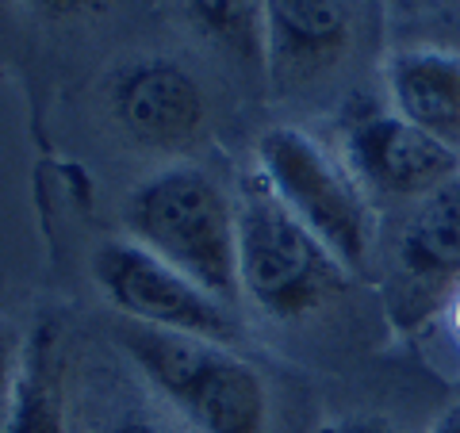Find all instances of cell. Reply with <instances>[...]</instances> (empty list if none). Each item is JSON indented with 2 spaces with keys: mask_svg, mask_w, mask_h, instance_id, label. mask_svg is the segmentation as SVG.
<instances>
[{
  "mask_svg": "<svg viewBox=\"0 0 460 433\" xmlns=\"http://www.w3.org/2000/svg\"><path fill=\"white\" fill-rule=\"evenodd\" d=\"M196 27L211 42L257 69L269 66L265 47V0H184Z\"/></svg>",
  "mask_w": 460,
  "mask_h": 433,
  "instance_id": "11",
  "label": "cell"
},
{
  "mask_svg": "<svg viewBox=\"0 0 460 433\" xmlns=\"http://www.w3.org/2000/svg\"><path fill=\"white\" fill-rule=\"evenodd\" d=\"M395 277L414 303H434L460 284V181L414 204L395 242Z\"/></svg>",
  "mask_w": 460,
  "mask_h": 433,
  "instance_id": "9",
  "label": "cell"
},
{
  "mask_svg": "<svg viewBox=\"0 0 460 433\" xmlns=\"http://www.w3.org/2000/svg\"><path fill=\"white\" fill-rule=\"evenodd\" d=\"M23 372H27V345L20 326L12 319H0V433L8 429L16 402L23 392Z\"/></svg>",
  "mask_w": 460,
  "mask_h": 433,
  "instance_id": "13",
  "label": "cell"
},
{
  "mask_svg": "<svg viewBox=\"0 0 460 433\" xmlns=\"http://www.w3.org/2000/svg\"><path fill=\"white\" fill-rule=\"evenodd\" d=\"M453 330L460 334V287H456V296H453Z\"/></svg>",
  "mask_w": 460,
  "mask_h": 433,
  "instance_id": "18",
  "label": "cell"
},
{
  "mask_svg": "<svg viewBox=\"0 0 460 433\" xmlns=\"http://www.w3.org/2000/svg\"><path fill=\"white\" fill-rule=\"evenodd\" d=\"M39 12H47V16H77V12H89L96 4H104V0H31Z\"/></svg>",
  "mask_w": 460,
  "mask_h": 433,
  "instance_id": "15",
  "label": "cell"
},
{
  "mask_svg": "<svg viewBox=\"0 0 460 433\" xmlns=\"http://www.w3.org/2000/svg\"><path fill=\"white\" fill-rule=\"evenodd\" d=\"M93 280L127 323L219 345L238 338L230 303L215 299L208 287H199L131 238H111L100 245L93 253Z\"/></svg>",
  "mask_w": 460,
  "mask_h": 433,
  "instance_id": "5",
  "label": "cell"
},
{
  "mask_svg": "<svg viewBox=\"0 0 460 433\" xmlns=\"http://www.w3.org/2000/svg\"><path fill=\"white\" fill-rule=\"evenodd\" d=\"M96 433H169L162 422H154V418H142V414H127L119 418V422H111L104 429H96Z\"/></svg>",
  "mask_w": 460,
  "mask_h": 433,
  "instance_id": "14",
  "label": "cell"
},
{
  "mask_svg": "<svg viewBox=\"0 0 460 433\" xmlns=\"http://www.w3.org/2000/svg\"><path fill=\"white\" fill-rule=\"evenodd\" d=\"M111 111L123 131L142 146L177 150L199 138L208 108L196 77L181 62L146 57L115 77Z\"/></svg>",
  "mask_w": 460,
  "mask_h": 433,
  "instance_id": "7",
  "label": "cell"
},
{
  "mask_svg": "<svg viewBox=\"0 0 460 433\" xmlns=\"http://www.w3.org/2000/svg\"><path fill=\"white\" fill-rule=\"evenodd\" d=\"M238 208V284L272 323H299L345 287V269L288 211L261 172L242 181Z\"/></svg>",
  "mask_w": 460,
  "mask_h": 433,
  "instance_id": "3",
  "label": "cell"
},
{
  "mask_svg": "<svg viewBox=\"0 0 460 433\" xmlns=\"http://www.w3.org/2000/svg\"><path fill=\"white\" fill-rule=\"evenodd\" d=\"M323 433H395L384 418H345V422L326 426Z\"/></svg>",
  "mask_w": 460,
  "mask_h": 433,
  "instance_id": "16",
  "label": "cell"
},
{
  "mask_svg": "<svg viewBox=\"0 0 460 433\" xmlns=\"http://www.w3.org/2000/svg\"><path fill=\"white\" fill-rule=\"evenodd\" d=\"M392 111L460 150V54L434 47H407L384 62Z\"/></svg>",
  "mask_w": 460,
  "mask_h": 433,
  "instance_id": "10",
  "label": "cell"
},
{
  "mask_svg": "<svg viewBox=\"0 0 460 433\" xmlns=\"http://www.w3.org/2000/svg\"><path fill=\"white\" fill-rule=\"evenodd\" d=\"M127 238L146 245L215 299L238 303V208L199 165H165L123 204Z\"/></svg>",
  "mask_w": 460,
  "mask_h": 433,
  "instance_id": "1",
  "label": "cell"
},
{
  "mask_svg": "<svg viewBox=\"0 0 460 433\" xmlns=\"http://www.w3.org/2000/svg\"><path fill=\"white\" fill-rule=\"evenodd\" d=\"M429 433H460V407L441 411V414L434 418V426H429Z\"/></svg>",
  "mask_w": 460,
  "mask_h": 433,
  "instance_id": "17",
  "label": "cell"
},
{
  "mask_svg": "<svg viewBox=\"0 0 460 433\" xmlns=\"http://www.w3.org/2000/svg\"><path fill=\"white\" fill-rule=\"evenodd\" d=\"M349 0H265L269 69L280 81H304L349 50Z\"/></svg>",
  "mask_w": 460,
  "mask_h": 433,
  "instance_id": "8",
  "label": "cell"
},
{
  "mask_svg": "<svg viewBox=\"0 0 460 433\" xmlns=\"http://www.w3.org/2000/svg\"><path fill=\"white\" fill-rule=\"evenodd\" d=\"M4 433H69L66 429V411L58 399V387L47 372L42 353L27 357V372H23V392L16 402V414Z\"/></svg>",
  "mask_w": 460,
  "mask_h": 433,
  "instance_id": "12",
  "label": "cell"
},
{
  "mask_svg": "<svg viewBox=\"0 0 460 433\" xmlns=\"http://www.w3.org/2000/svg\"><path fill=\"white\" fill-rule=\"evenodd\" d=\"M341 162L368 196L407 199V204H419L445 184L460 181V150L419 131L392 108L361 111L345 123Z\"/></svg>",
  "mask_w": 460,
  "mask_h": 433,
  "instance_id": "6",
  "label": "cell"
},
{
  "mask_svg": "<svg viewBox=\"0 0 460 433\" xmlns=\"http://www.w3.org/2000/svg\"><path fill=\"white\" fill-rule=\"evenodd\" d=\"M257 172L345 269L361 272L368 265L376 219L349 165L299 127H269L257 138Z\"/></svg>",
  "mask_w": 460,
  "mask_h": 433,
  "instance_id": "4",
  "label": "cell"
},
{
  "mask_svg": "<svg viewBox=\"0 0 460 433\" xmlns=\"http://www.w3.org/2000/svg\"><path fill=\"white\" fill-rule=\"evenodd\" d=\"M115 341L196 433H269V387L230 345L119 323Z\"/></svg>",
  "mask_w": 460,
  "mask_h": 433,
  "instance_id": "2",
  "label": "cell"
}]
</instances>
